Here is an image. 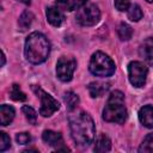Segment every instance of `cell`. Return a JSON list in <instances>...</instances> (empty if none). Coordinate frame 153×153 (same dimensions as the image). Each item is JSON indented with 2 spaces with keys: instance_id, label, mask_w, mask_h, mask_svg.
<instances>
[{
  "instance_id": "obj_22",
  "label": "cell",
  "mask_w": 153,
  "mask_h": 153,
  "mask_svg": "<svg viewBox=\"0 0 153 153\" xmlns=\"http://www.w3.org/2000/svg\"><path fill=\"white\" fill-rule=\"evenodd\" d=\"M22 111H23V114L25 115V118L29 121V123L36 124V122H37V114H36V111H35L31 106L24 105V106L22 108Z\"/></svg>"
},
{
  "instance_id": "obj_7",
  "label": "cell",
  "mask_w": 153,
  "mask_h": 153,
  "mask_svg": "<svg viewBox=\"0 0 153 153\" xmlns=\"http://www.w3.org/2000/svg\"><path fill=\"white\" fill-rule=\"evenodd\" d=\"M148 74L147 67L140 61H133L128 65V75L129 81L135 87H142L146 82V78Z\"/></svg>"
},
{
  "instance_id": "obj_27",
  "label": "cell",
  "mask_w": 153,
  "mask_h": 153,
  "mask_svg": "<svg viewBox=\"0 0 153 153\" xmlns=\"http://www.w3.org/2000/svg\"><path fill=\"white\" fill-rule=\"evenodd\" d=\"M18 1H20V2H23L25 5H30V2H31V0H18Z\"/></svg>"
},
{
  "instance_id": "obj_4",
  "label": "cell",
  "mask_w": 153,
  "mask_h": 153,
  "mask_svg": "<svg viewBox=\"0 0 153 153\" xmlns=\"http://www.w3.org/2000/svg\"><path fill=\"white\" fill-rule=\"evenodd\" d=\"M88 69L93 75L110 76L115 73L116 66L115 62L111 60V57H109L106 54L102 51H96L90 60Z\"/></svg>"
},
{
  "instance_id": "obj_18",
  "label": "cell",
  "mask_w": 153,
  "mask_h": 153,
  "mask_svg": "<svg viewBox=\"0 0 153 153\" xmlns=\"http://www.w3.org/2000/svg\"><path fill=\"white\" fill-rule=\"evenodd\" d=\"M117 33H118V37L122 39V41H128L133 36V29L131 26H129L128 24L126 23H121L117 27Z\"/></svg>"
},
{
  "instance_id": "obj_20",
  "label": "cell",
  "mask_w": 153,
  "mask_h": 153,
  "mask_svg": "<svg viewBox=\"0 0 153 153\" xmlns=\"http://www.w3.org/2000/svg\"><path fill=\"white\" fill-rule=\"evenodd\" d=\"M127 14H128V18H129L131 22H139V20L142 18V16H143L141 7H140L139 5H136V4L130 5V7H129L128 11H127Z\"/></svg>"
},
{
  "instance_id": "obj_17",
  "label": "cell",
  "mask_w": 153,
  "mask_h": 153,
  "mask_svg": "<svg viewBox=\"0 0 153 153\" xmlns=\"http://www.w3.org/2000/svg\"><path fill=\"white\" fill-rule=\"evenodd\" d=\"M63 99H65V103H66L67 109H68L69 111L74 110V109L78 106V104H79V97H78L74 92H72V91L66 92L65 96H63Z\"/></svg>"
},
{
  "instance_id": "obj_8",
  "label": "cell",
  "mask_w": 153,
  "mask_h": 153,
  "mask_svg": "<svg viewBox=\"0 0 153 153\" xmlns=\"http://www.w3.org/2000/svg\"><path fill=\"white\" fill-rule=\"evenodd\" d=\"M76 67V61L73 57L62 56L56 63V74L61 81H69Z\"/></svg>"
},
{
  "instance_id": "obj_19",
  "label": "cell",
  "mask_w": 153,
  "mask_h": 153,
  "mask_svg": "<svg viewBox=\"0 0 153 153\" xmlns=\"http://www.w3.org/2000/svg\"><path fill=\"white\" fill-rule=\"evenodd\" d=\"M33 18H35V17H33V14H32L30 11L23 12L22 16L19 17V20H18V25H19L20 30H26V29L31 25Z\"/></svg>"
},
{
  "instance_id": "obj_21",
  "label": "cell",
  "mask_w": 153,
  "mask_h": 153,
  "mask_svg": "<svg viewBox=\"0 0 153 153\" xmlns=\"http://www.w3.org/2000/svg\"><path fill=\"white\" fill-rule=\"evenodd\" d=\"M139 152H141V153L142 152L143 153H153V133L148 134L143 139L141 146L139 147Z\"/></svg>"
},
{
  "instance_id": "obj_2",
  "label": "cell",
  "mask_w": 153,
  "mask_h": 153,
  "mask_svg": "<svg viewBox=\"0 0 153 153\" xmlns=\"http://www.w3.org/2000/svg\"><path fill=\"white\" fill-rule=\"evenodd\" d=\"M24 53H25V57L29 62L35 63V65L42 63L49 56L50 43L43 33L35 31L27 36V38L25 41Z\"/></svg>"
},
{
  "instance_id": "obj_15",
  "label": "cell",
  "mask_w": 153,
  "mask_h": 153,
  "mask_svg": "<svg viewBox=\"0 0 153 153\" xmlns=\"http://www.w3.org/2000/svg\"><path fill=\"white\" fill-rule=\"evenodd\" d=\"M88 92L91 94V97L96 98V97H100L103 96L108 88H109V84H104V82H99V81H94V82H91L88 86Z\"/></svg>"
},
{
  "instance_id": "obj_28",
  "label": "cell",
  "mask_w": 153,
  "mask_h": 153,
  "mask_svg": "<svg viewBox=\"0 0 153 153\" xmlns=\"http://www.w3.org/2000/svg\"><path fill=\"white\" fill-rule=\"evenodd\" d=\"M1 59H2V62H1V65L4 66V65H5V54H4V53H2V57H1Z\"/></svg>"
},
{
  "instance_id": "obj_11",
  "label": "cell",
  "mask_w": 153,
  "mask_h": 153,
  "mask_svg": "<svg viewBox=\"0 0 153 153\" xmlns=\"http://www.w3.org/2000/svg\"><path fill=\"white\" fill-rule=\"evenodd\" d=\"M139 120L145 127L153 128V106L152 105L142 106L139 111Z\"/></svg>"
},
{
  "instance_id": "obj_25",
  "label": "cell",
  "mask_w": 153,
  "mask_h": 153,
  "mask_svg": "<svg viewBox=\"0 0 153 153\" xmlns=\"http://www.w3.org/2000/svg\"><path fill=\"white\" fill-rule=\"evenodd\" d=\"M16 140L19 145H26L31 141V135L29 133H18L16 135Z\"/></svg>"
},
{
  "instance_id": "obj_1",
  "label": "cell",
  "mask_w": 153,
  "mask_h": 153,
  "mask_svg": "<svg viewBox=\"0 0 153 153\" xmlns=\"http://www.w3.org/2000/svg\"><path fill=\"white\" fill-rule=\"evenodd\" d=\"M71 135L75 145L88 146L94 140L96 128L92 117L86 112H78L69 116Z\"/></svg>"
},
{
  "instance_id": "obj_10",
  "label": "cell",
  "mask_w": 153,
  "mask_h": 153,
  "mask_svg": "<svg viewBox=\"0 0 153 153\" xmlns=\"http://www.w3.org/2000/svg\"><path fill=\"white\" fill-rule=\"evenodd\" d=\"M42 139L44 142H47L49 146H53V147H56L59 149L60 146L63 145V139H62V135L60 133H56V131H53V130H44L43 134H42Z\"/></svg>"
},
{
  "instance_id": "obj_5",
  "label": "cell",
  "mask_w": 153,
  "mask_h": 153,
  "mask_svg": "<svg viewBox=\"0 0 153 153\" xmlns=\"http://www.w3.org/2000/svg\"><path fill=\"white\" fill-rule=\"evenodd\" d=\"M32 91L37 94V97L41 99V109L39 114L44 117L51 116L55 111L60 109V103L49 93H47L44 90H42L37 85H32Z\"/></svg>"
},
{
  "instance_id": "obj_3",
  "label": "cell",
  "mask_w": 153,
  "mask_h": 153,
  "mask_svg": "<svg viewBox=\"0 0 153 153\" xmlns=\"http://www.w3.org/2000/svg\"><path fill=\"white\" fill-rule=\"evenodd\" d=\"M103 118L106 122L124 123L127 120V109L124 105V94L121 91H114L110 93L106 105L103 110Z\"/></svg>"
},
{
  "instance_id": "obj_23",
  "label": "cell",
  "mask_w": 153,
  "mask_h": 153,
  "mask_svg": "<svg viewBox=\"0 0 153 153\" xmlns=\"http://www.w3.org/2000/svg\"><path fill=\"white\" fill-rule=\"evenodd\" d=\"M10 97L14 100H25L26 99V96L25 93L20 90L19 85L17 84H13L12 87H11V91H10Z\"/></svg>"
},
{
  "instance_id": "obj_24",
  "label": "cell",
  "mask_w": 153,
  "mask_h": 153,
  "mask_svg": "<svg viewBox=\"0 0 153 153\" xmlns=\"http://www.w3.org/2000/svg\"><path fill=\"white\" fill-rule=\"evenodd\" d=\"M10 146H11V139H10V136L5 131H1L0 133V151L4 152Z\"/></svg>"
},
{
  "instance_id": "obj_12",
  "label": "cell",
  "mask_w": 153,
  "mask_h": 153,
  "mask_svg": "<svg viewBox=\"0 0 153 153\" xmlns=\"http://www.w3.org/2000/svg\"><path fill=\"white\" fill-rule=\"evenodd\" d=\"M87 0H56L55 5L61 11H74L81 8Z\"/></svg>"
},
{
  "instance_id": "obj_14",
  "label": "cell",
  "mask_w": 153,
  "mask_h": 153,
  "mask_svg": "<svg viewBox=\"0 0 153 153\" xmlns=\"http://www.w3.org/2000/svg\"><path fill=\"white\" fill-rule=\"evenodd\" d=\"M14 118V109L10 105L2 104L0 106V123L1 126H7Z\"/></svg>"
},
{
  "instance_id": "obj_13",
  "label": "cell",
  "mask_w": 153,
  "mask_h": 153,
  "mask_svg": "<svg viewBox=\"0 0 153 153\" xmlns=\"http://www.w3.org/2000/svg\"><path fill=\"white\" fill-rule=\"evenodd\" d=\"M45 14H47L48 22L54 26H60L65 19V17L59 7H48Z\"/></svg>"
},
{
  "instance_id": "obj_6",
  "label": "cell",
  "mask_w": 153,
  "mask_h": 153,
  "mask_svg": "<svg viewBox=\"0 0 153 153\" xmlns=\"http://www.w3.org/2000/svg\"><path fill=\"white\" fill-rule=\"evenodd\" d=\"M99 18H100V11L96 5L82 6L75 16L76 22L82 26H92L98 23Z\"/></svg>"
},
{
  "instance_id": "obj_16",
  "label": "cell",
  "mask_w": 153,
  "mask_h": 153,
  "mask_svg": "<svg viewBox=\"0 0 153 153\" xmlns=\"http://www.w3.org/2000/svg\"><path fill=\"white\" fill-rule=\"evenodd\" d=\"M110 148H111V141H110V139L105 134L99 135L98 139L96 140L94 151L96 152H109Z\"/></svg>"
},
{
  "instance_id": "obj_26",
  "label": "cell",
  "mask_w": 153,
  "mask_h": 153,
  "mask_svg": "<svg viewBox=\"0 0 153 153\" xmlns=\"http://www.w3.org/2000/svg\"><path fill=\"white\" fill-rule=\"evenodd\" d=\"M115 7L121 12L128 11V8L130 7V2L129 0H115Z\"/></svg>"
},
{
  "instance_id": "obj_9",
  "label": "cell",
  "mask_w": 153,
  "mask_h": 153,
  "mask_svg": "<svg viewBox=\"0 0 153 153\" xmlns=\"http://www.w3.org/2000/svg\"><path fill=\"white\" fill-rule=\"evenodd\" d=\"M139 53L148 65L153 66V38H147L143 41V43L140 45Z\"/></svg>"
},
{
  "instance_id": "obj_29",
  "label": "cell",
  "mask_w": 153,
  "mask_h": 153,
  "mask_svg": "<svg viewBox=\"0 0 153 153\" xmlns=\"http://www.w3.org/2000/svg\"><path fill=\"white\" fill-rule=\"evenodd\" d=\"M147 2H153V0H146Z\"/></svg>"
}]
</instances>
